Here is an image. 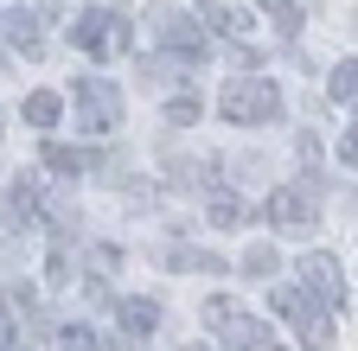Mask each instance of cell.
<instances>
[{
	"label": "cell",
	"mask_w": 358,
	"mask_h": 351,
	"mask_svg": "<svg viewBox=\"0 0 358 351\" xmlns=\"http://www.w3.org/2000/svg\"><path fill=\"white\" fill-rule=\"evenodd\" d=\"M205 224H211V230H243V224H250V204H243L231 186H217V192H205Z\"/></svg>",
	"instance_id": "obj_12"
},
{
	"label": "cell",
	"mask_w": 358,
	"mask_h": 351,
	"mask_svg": "<svg viewBox=\"0 0 358 351\" xmlns=\"http://www.w3.org/2000/svg\"><path fill=\"white\" fill-rule=\"evenodd\" d=\"M268 306H275V313L294 326V338H301L307 351H327V345H333V320H327V306H320V300H307L301 287L275 281V287H268Z\"/></svg>",
	"instance_id": "obj_3"
},
{
	"label": "cell",
	"mask_w": 358,
	"mask_h": 351,
	"mask_svg": "<svg viewBox=\"0 0 358 351\" xmlns=\"http://www.w3.org/2000/svg\"><path fill=\"white\" fill-rule=\"evenodd\" d=\"M199 64H205V58H186V52H154V58H148V77H154V83H173V77H186V83H192V70H199Z\"/></svg>",
	"instance_id": "obj_15"
},
{
	"label": "cell",
	"mask_w": 358,
	"mask_h": 351,
	"mask_svg": "<svg viewBox=\"0 0 358 351\" xmlns=\"http://www.w3.org/2000/svg\"><path fill=\"white\" fill-rule=\"evenodd\" d=\"M313 192H320V172H313L307 186H282V192H268L262 217H268L275 230H307V224H313Z\"/></svg>",
	"instance_id": "obj_7"
},
{
	"label": "cell",
	"mask_w": 358,
	"mask_h": 351,
	"mask_svg": "<svg viewBox=\"0 0 358 351\" xmlns=\"http://www.w3.org/2000/svg\"><path fill=\"white\" fill-rule=\"evenodd\" d=\"M275 269H282V262H275V249H268V243L243 249V275H250V281H275Z\"/></svg>",
	"instance_id": "obj_17"
},
{
	"label": "cell",
	"mask_w": 358,
	"mask_h": 351,
	"mask_svg": "<svg viewBox=\"0 0 358 351\" xmlns=\"http://www.w3.org/2000/svg\"><path fill=\"white\" fill-rule=\"evenodd\" d=\"M339 160H345V166L358 160V135H352V121H345V135H339Z\"/></svg>",
	"instance_id": "obj_23"
},
{
	"label": "cell",
	"mask_w": 358,
	"mask_h": 351,
	"mask_svg": "<svg viewBox=\"0 0 358 351\" xmlns=\"http://www.w3.org/2000/svg\"><path fill=\"white\" fill-rule=\"evenodd\" d=\"M58 351H109L90 326H58Z\"/></svg>",
	"instance_id": "obj_21"
},
{
	"label": "cell",
	"mask_w": 358,
	"mask_h": 351,
	"mask_svg": "<svg viewBox=\"0 0 358 351\" xmlns=\"http://www.w3.org/2000/svg\"><path fill=\"white\" fill-rule=\"evenodd\" d=\"M83 262H96V275H109L115 262H122V249H115V243H90V249H83Z\"/></svg>",
	"instance_id": "obj_22"
},
{
	"label": "cell",
	"mask_w": 358,
	"mask_h": 351,
	"mask_svg": "<svg viewBox=\"0 0 358 351\" xmlns=\"http://www.w3.org/2000/svg\"><path fill=\"white\" fill-rule=\"evenodd\" d=\"M186 351H205V345H186Z\"/></svg>",
	"instance_id": "obj_26"
},
{
	"label": "cell",
	"mask_w": 358,
	"mask_h": 351,
	"mask_svg": "<svg viewBox=\"0 0 358 351\" xmlns=\"http://www.w3.org/2000/svg\"><path fill=\"white\" fill-rule=\"evenodd\" d=\"M327 90H333V103H345V109H352V96H358V64H352V58L327 77Z\"/></svg>",
	"instance_id": "obj_19"
},
{
	"label": "cell",
	"mask_w": 358,
	"mask_h": 351,
	"mask_svg": "<svg viewBox=\"0 0 358 351\" xmlns=\"http://www.w3.org/2000/svg\"><path fill=\"white\" fill-rule=\"evenodd\" d=\"M294 269H301V294H307V300H320V306H345V313H352V287H345L339 255L313 249V255H301V262H294Z\"/></svg>",
	"instance_id": "obj_6"
},
{
	"label": "cell",
	"mask_w": 358,
	"mask_h": 351,
	"mask_svg": "<svg viewBox=\"0 0 358 351\" xmlns=\"http://www.w3.org/2000/svg\"><path fill=\"white\" fill-rule=\"evenodd\" d=\"M262 351H282V345H262Z\"/></svg>",
	"instance_id": "obj_25"
},
{
	"label": "cell",
	"mask_w": 358,
	"mask_h": 351,
	"mask_svg": "<svg viewBox=\"0 0 358 351\" xmlns=\"http://www.w3.org/2000/svg\"><path fill=\"white\" fill-rule=\"evenodd\" d=\"M115 320H122V332H128V338H154V326H160V300L128 294V300H115Z\"/></svg>",
	"instance_id": "obj_14"
},
{
	"label": "cell",
	"mask_w": 358,
	"mask_h": 351,
	"mask_svg": "<svg viewBox=\"0 0 358 351\" xmlns=\"http://www.w3.org/2000/svg\"><path fill=\"white\" fill-rule=\"evenodd\" d=\"M217 115L231 121V128H268L282 115V90L268 77H231L217 90Z\"/></svg>",
	"instance_id": "obj_2"
},
{
	"label": "cell",
	"mask_w": 358,
	"mask_h": 351,
	"mask_svg": "<svg viewBox=\"0 0 358 351\" xmlns=\"http://www.w3.org/2000/svg\"><path fill=\"white\" fill-rule=\"evenodd\" d=\"M71 38H77V52L103 58V64H122L134 52V20L122 7H90V13L71 20Z\"/></svg>",
	"instance_id": "obj_1"
},
{
	"label": "cell",
	"mask_w": 358,
	"mask_h": 351,
	"mask_svg": "<svg viewBox=\"0 0 358 351\" xmlns=\"http://www.w3.org/2000/svg\"><path fill=\"white\" fill-rule=\"evenodd\" d=\"M154 20V32H160V52H186V58H205V32L179 13V7H154L148 13Z\"/></svg>",
	"instance_id": "obj_8"
},
{
	"label": "cell",
	"mask_w": 358,
	"mask_h": 351,
	"mask_svg": "<svg viewBox=\"0 0 358 351\" xmlns=\"http://www.w3.org/2000/svg\"><path fill=\"white\" fill-rule=\"evenodd\" d=\"M205 326L231 345V351H262V345H268V326L250 313V306H237L231 294H211V300H205Z\"/></svg>",
	"instance_id": "obj_4"
},
{
	"label": "cell",
	"mask_w": 358,
	"mask_h": 351,
	"mask_svg": "<svg viewBox=\"0 0 358 351\" xmlns=\"http://www.w3.org/2000/svg\"><path fill=\"white\" fill-rule=\"evenodd\" d=\"M71 96H77V121H83V135H115L122 128V90L109 77H77L71 83Z\"/></svg>",
	"instance_id": "obj_5"
},
{
	"label": "cell",
	"mask_w": 358,
	"mask_h": 351,
	"mask_svg": "<svg viewBox=\"0 0 358 351\" xmlns=\"http://www.w3.org/2000/svg\"><path fill=\"white\" fill-rule=\"evenodd\" d=\"M160 255H166V269H179V275H224V269H231L224 255H211V249H192V243H166Z\"/></svg>",
	"instance_id": "obj_13"
},
{
	"label": "cell",
	"mask_w": 358,
	"mask_h": 351,
	"mask_svg": "<svg viewBox=\"0 0 358 351\" xmlns=\"http://www.w3.org/2000/svg\"><path fill=\"white\" fill-rule=\"evenodd\" d=\"M13 338V320H7V300H0V345Z\"/></svg>",
	"instance_id": "obj_24"
},
{
	"label": "cell",
	"mask_w": 358,
	"mask_h": 351,
	"mask_svg": "<svg viewBox=\"0 0 358 351\" xmlns=\"http://www.w3.org/2000/svg\"><path fill=\"white\" fill-rule=\"evenodd\" d=\"M0 32H7L13 52H45V38H52V13H0Z\"/></svg>",
	"instance_id": "obj_9"
},
{
	"label": "cell",
	"mask_w": 358,
	"mask_h": 351,
	"mask_svg": "<svg viewBox=\"0 0 358 351\" xmlns=\"http://www.w3.org/2000/svg\"><path fill=\"white\" fill-rule=\"evenodd\" d=\"M199 115H205V103H199V90H186V96H173V103H166V121H173V128H192Z\"/></svg>",
	"instance_id": "obj_20"
},
{
	"label": "cell",
	"mask_w": 358,
	"mask_h": 351,
	"mask_svg": "<svg viewBox=\"0 0 358 351\" xmlns=\"http://www.w3.org/2000/svg\"><path fill=\"white\" fill-rule=\"evenodd\" d=\"M38 166H52L58 179H77V172H96L103 154H96V147H71V141H45V147H38Z\"/></svg>",
	"instance_id": "obj_10"
},
{
	"label": "cell",
	"mask_w": 358,
	"mask_h": 351,
	"mask_svg": "<svg viewBox=\"0 0 358 351\" xmlns=\"http://www.w3.org/2000/svg\"><path fill=\"white\" fill-rule=\"evenodd\" d=\"M58 109H64V96H58V90H32L20 115H26L32 128H58Z\"/></svg>",
	"instance_id": "obj_16"
},
{
	"label": "cell",
	"mask_w": 358,
	"mask_h": 351,
	"mask_svg": "<svg viewBox=\"0 0 358 351\" xmlns=\"http://www.w3.org/2000/svg\"><path fill=\"white\" fill-rule=\"evenodd\" d=\"M0 128H7V121H0Z\"/></svg>",
	"instance_id": "obj_27"
},
{
	"label": "cell",
	"mask_w": 358,
	"mask_h": 351,
	"mask_svg": "<svg viewBox=\"0 0 358 351\" xmlns=\"http://www.w3.org/2000/svg\"><path fill=\"white\" fill-rule=\"evenodd\" d=\"M199 32H217V38H237L243 45V32H250V13H237V7H224V0H199V20H192Z\"/></svg>",
	"instance_id": "obj_11"
},
{
	"label": "cell",
	"mask_w": 358,
	"mask_h": 351,
	"mask_svg": "<svg viewBox=\"0 0 358 351\" xmlns=\"http://www.w3.org/2000/svg\"><path fill=\"white\" fill-rule=\"evenodd\" d=\"M262 20L282 26V32L294 38V32H301V0H262Z\"/></svg>",
	"instance_id": "obj_18"
}]
</instances>
